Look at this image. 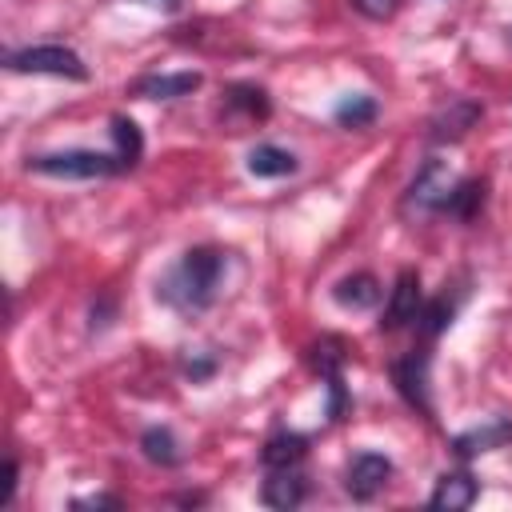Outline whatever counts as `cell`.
Here are the masks:
<instances>
[{
	"label": "cell",
	"instance_id": "8fae6325",
	"mask_svg": "<svg viewBox=\"0 0 512 512\" xmlns=\"http://www.w3.org/2000/svg\"><path fill=\"white\" fill-rule=\"evenodd\" d=\"M476 480L468 476V472H448V476H440V484H436V492H432V508L436 512H464L472 500H476Z\"/></svg>",
	"mask_w": 512,
	"mask_h": 512
},
{
	"label": "cell",
	"instance_id": "9a60e30c",
	"mask_svg": "<svg viewBox=\"0 0 512 512\" xmlns=\"http://www.w3.org/2000/svg\"><path fill=\"white\" fill-rule=\"evenodd\" d=\"M304 436H296V432H280V436H272L268 444H264V464L268 468H284V464H296L300 456H304Z\"/></svg>",
	"mask_w": 512,
	"mask_h": 512
},
{
	"label": "cell",
	"instance_id": "e0dca14e",
	"mask_svg": "<svg viewBox=\"0 0 512 512\" xmlns=\"http://www.w3.org/2000/svg\"><path fill=\"white\" fill-rule=\"evenodd\" d=\"M372 120H376V100L364 96V92L344 96V100L336 104V124H344V128H364V124H372Z\"/></svg>",
	"mask_w": 512,
	"mask_h": 512
},
{
	"label": "cell",
	"instance_id": "ffe728a7",
	"mask_svg": "<svg viewBox=\"0 0 512 512\" xmlns=\"http://www.w3.org/2000/svg\"><path fill=\"white\" fill-rule=\"evenodd\" d=\"M352 4H356V12L368 16V20H388V16L400 8V0H352Z\"/></svg>",
	"mask_w": 512,
	"mask_h": 512
},
{
	"label": "cell",
	"instance_id": "52a82bcc",
	"mask_svg": "<svg viewBox=\"0 0 512 512\" xmlns=\"http://www.w3.org/2000/svg\"><path fill=\"white\" fill-rule=\"evenodd\" d=\"M512 440V420H504V416H492V420H484L480 428H468V432H460L456 440H452V448H456V456H476V452H492V448H504Z\"/></svg>",
	"mask_w": 512,
	"mask_h": 512
},
{
	"label": "cell",
	"instance_id": "44dd1931",
	"mask_svg": "<svg viewBox=\"0 0 512 512\" xmlns=\"http://www.w3.org/2000/svg\"><path fill=\"white\" fill-rule=\"evenodd\" d=\"M424 320H428V324H424L428 332H440V328H444V324L452 320V304H448V300H436V304H428Z\"/></svg>",
	"mask_w": 512,
	"mask_h": 512
},
{
	"label": "cell",
	"instance_id": "7c38bea8",
	"mask_svg": "<svg viewBox=\"0 0 512 512\" xmlns=\"http://www.w3.org/2000/svg\"><path fill=\"white\" fill-rule=\"evenodd\" d=\"M332 300H336L340 308L364 312V308H372V304L380 300V284H376V276H368V272H352V276L336 280V288H332Z\"/></svg>",
	"mask_w": 512,
	"mask_h": 512
},
{
	"label": "cell",
	"instance_id": "ac0fdd59",
	"mask_svg": "<svg viewBox=\"0 0 512 512\" xmlns=\"http://www.w3.org/2000/svg\"><path fill=\"white\" fill-rule=\"evenodd\" d=\"M112 136H116V160H120V168L128 164H136L140 160V148H144V140H140V128L132 124V120H124V116H116L112 120Z\"/></svg>",
	"mask_w": 512,
	"mask_h": 512
},
{
	"label": "cell",
	"instance_id": "603a6c76",
	"mask_svg": "<svg viewBox=\"0 0 512 512\" xmlns=\"http://www.w3.org/2000/svg\"><path fill=\"white\" fill-rule=\"evenodd\" d=\"M76 508H120V500L116 496H84V500H76Z\"/></svg>",
	"mask_w": 512,
	"mask_h": 512
},
{
	"label": "cell",
	"instance_id": "3957f363",
	"mask_svg": "<svg viewBox=\"0 0 512 512\" xmlns=\"http://www.w3.org/2000/svg\"><path fill=\"white\" fill-rule=\"evenodd\" d=\"M12 72H40V76H68V80H84L88 68L84 60L64 48V44H36V48H20L8 56Z\"/></svg>",
	"mask_w": 512,
	"mask_h": 512
},
{
	"label": "cell",
	"instance_id": "277c9868",
	"mask_svg": "<svg viewBox=\"0 0 512 512\" xmlns=\"http://www.w3.org/2000/svg\"><path fill=\"white\" fill-rule=\"evenodd\" d=\"M392 476V460L384 452H356L348 460V472H344V488L356 496V500H372Z\"/></svg>",
	"mask_w": 512,
	"mask_h": 512
},
{
	"label": "cell",
	"instance_id": "7a4b0ae2",
	"mask_svg": "<svg viewBox=\"0 0 512 512\" xmlns=\"http://www.w3.org/2000/svg\"><path fill=\"white\" fill-rule=\"evenodd\" d=\"M28 168L40 172V176H56V180H92V176L116 172L120 160L108 156V152H92V148H64V152L32 156Z\"/></svg>",
	"mask_w": 512,
	"mask_h": 512
},
{
	"label": "cell",
	"instance_id": "cb8c5ba5",
	"mask_svg": "<svg viewBox=\"0 0 512 512\" xmlns=\"http://www.w3.org/2000/svg\"><path fill=\"white\" fill-rule=\"evenodd\" d=\"M144 4H152V8H172L176 0H144Z\"/></svg>",
	"mask_w": 512,
	"mask_h": 512
},
{
	"label": "cell",
	"instance_id": "5bb4252c",
	"mask_svg": "<svg viewBox=\"0 0 512 512\" xmlns=\"http://www.w3.org/2000/svg\"><path fill=\"white\" fill-rule=\"evenodd\" d=\"M476 120H480V108H476L472 100H452V108H448L444 116H436V124H432L436 132H432V136H436V140H456V136H464Z\"/></svg>",
	"mask_w": 512,
	"mask_h": 512
},
{
	"label": "cell",
	"instance_id": "ba28073f",
	"mask_svg": "<svg viewBox=\"0 0 512 512\" xmlns=\"http://www.w3.org/2000/svg\"><path fill=\"white\" fill-rule=\"evenodd\" d=\"M392 380H396V388L404 392L408 404H416L420 412H432V400H428V360L424 356L396 360L392 364Z\"/></svg>",
	"mask_w": 512,
	"mask_h": 512
},
{
	"label": "cell",
	"instance_id": "5b68a950",
	"mask_svg": "<svg viewBox=\"0 0 512 512\" xmlns=\"http://www.w3.org/2000/svg\"><path fill=\"white\" fill-rule=\"evenodd\" d=\"M452 188H456L452 172H448L440 160H428V164L420 168V176L412 180V196H408V200H412L416 208H448Z\"/></svg>",
	"mask_w": 512,
	"mask_h": 512
},
{
	"label": "cell",
	"instance_id": "d6986e66",
	"mask_svg": "<svg viewBox=\"0 0 512 512\" xmlns=\"http://www.w3.org/2000/svg\"><path fill=\"white\" fill-rule=\"evenodd\" d=\"M476 200H484V184H476V180H464V184H456V188H452L448 212H456V216H472Z\"/></svg>",
	"mask_w": 512,
	"mask_h": 512
},
{
	"label": "cell",
	"instance_id": "4fadbf2b",
	"mask_svg": "<svg viewBox=\"0 0 512 512\" xmlns=\"http://www.w3.org/2000/svg\"><path fill=\"white\" fill-rule=\"evenodd\" d=\"M248 172L252 176H288V172H296V156L276 144H256L248 152Z\"/></svg>",
	"mask_w": 512,
	"mask_h": 512
},
{
	"label": "cell",
	"instance_id": "30bf717a",
	"mask_svg": "<svg viewBox=\"0 0 512 512\" xmlns=\"http://www.w3.org/2000/svg\"><path fill=\"white\" fill-rule=\"evenodd\" d=\"M264 504L268 508H296L304 500V476L296 472V464H284V468H272L264 488H260Z\"/></svg>",
	"mask_w": 512,
	"mask_h": 512
},
{
	"label": "cell",
	"instance_id": "2e32d148",
	"mask_svg": "<svg viewBox=\"0 0 512 512\" xmlns=\"http://www.w3.org/2000/svg\"><path fill=\"white\" fill-rule=\"evenodd\" d=\"M140 448H144V456L152 460V464H176L180 460V444H176V436L168 432V428H148L144 436H140Z\"/></svg>",
	"mask_w": 512,
	"mask_h": 512
},
{
	"label": "cell",
	"instance_id": "9c48e42d",
	"mask_svg": "<svg viewBox=\"0 0 512 512\" xmlns=\"http://www.w3.org/2000/svg\"><path fill=\"white\" fill-rule=\"evenodd\" d=\"M416 312H420V280H416V272H400L380 328H404L408 320H416Z\"/></svg>",
	"mask_w": 512,
	"mask_h": 512
},
{
	"label": "cell",
	"instance_id": "7402d4cb",
	"mask_svg": "<svg viewBox=\"0 0 512 512\" xmlns=\"http://www.w3.org/2000/svg\"><path fill=\"white\" fill-rule=\"evenodd\" d=\"M12 492H16V460L4 464V492H0V508L12 504Z\"/></svg>",
	"mask_w": 512,
	"mask_h": 512
},
{
	"label": "cell",
	"instance_id": "6da1fadb",
	"mask_svg": "<svg viewBox=\"0 0 512 512\" xmlns=\"http://www.w3.org/2000/svg\"><path fill=\"white\" fill-rule=\"evenodd\" d=\"M224 272V256L216 248H188L184 260L168 272V280L160 284V296L184 312H200L212 304L216 284Z\"/></svg>",
	"mask_w": 512,
	"mask_h": 512
},
{
	"label": "cell",
	"instance_id": "8992f818",
	"mask_svg": "<svg viewBox=\"0 0 512 512\" xmlns=\"http://www.w3.org/2000/svg\"><path fill=\"white\" fill-rule=\"evenodd\" d=\"M200 84H204L200 72H152V76H140L132 84V92L144 100H176V96L196 92Z\"/></svg>",
	"mask_w": 512,
	"mask_h": 512
}]
</instances>
